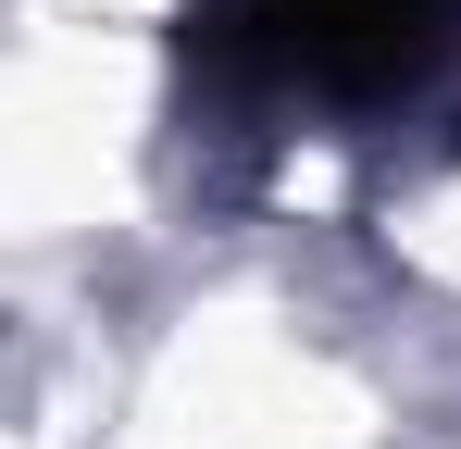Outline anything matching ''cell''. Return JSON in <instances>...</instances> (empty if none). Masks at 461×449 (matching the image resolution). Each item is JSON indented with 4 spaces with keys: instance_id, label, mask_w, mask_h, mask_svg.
Segmentation results:
<instances>
[{
    "instance_id": "1",
    "label": "cell",
    "mask_w": 461,
    "mask_h": 449,
    "mask_svg": "<svg viewBox=\"0 0 461 449\" xmlns=\"http://www.w3.org/2000/svg\"><path fill=\"white\" fill-rule=\"evenodd\" d=\"M200 25L262 113H386L449 63L461 0H212Z\"/></svg>"
}]
</instances>
